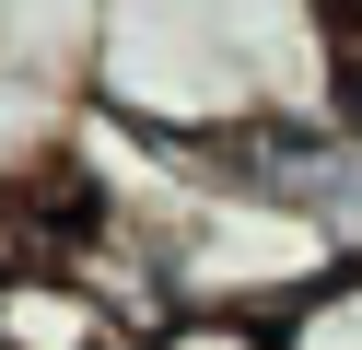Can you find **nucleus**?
<instances>
[{"instance_id":"nucleus-1","label":"nucleus","mask_w":362,"mask_h":350,"mask_svg":"<svg viewBox=\"0 0 362 350\" xmlns=\"http://www.w3.org/2000/svg\"><path fill=\"white\" fill-rule=\"evenodd\" d=\"M0 350H129V315L71 257H0Z\"/></svg>"},{"instance_id":"nucleus-2","label":"nucleus","mask_w":362,"mask_h":350,"mask_svg":"<svg viewBox=\"0 0 362 350\" xmlns=\"http://www.w3.org/2000/svg\"><path fill=\"white\" fill-rule=\"evenodd\" d=\"M269 350H362V245L339 257L315 292H292L269 315Z\"/></svg>"},{"instance_id":"nucleus-3","label":"nucleus","mask_w":362,"mask_h":350,"mask_svg":"<svg viewBox=\"0 0 362 350\" xmlns=\"http://www.w3.org/2000/svg\"><path fill=\"white\" fill-rule=\"evenodd\" d=\"M129 350H269V315H211V303H175V315H152Z\"/></svg>"}]
</instances>
